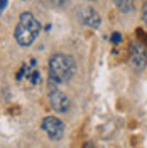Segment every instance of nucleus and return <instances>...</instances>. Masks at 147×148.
Instances as JSON below:
<instances>
[{
	"label": "nucleus",
	"mask_w": 147,
	"mask_h": 148,
	"mask_svg": "<svg viewBox=\"0 0 147 148\" xmlns=\"http://www.w3.org/2000/svg\"><path fill=\"white\" fill-rule=\"evenodd\" d=\"M39 32H41V25L36 20V17L31 12H24L15 27V40L19 42V46H31L39 36Z\"/></svg>",
	"instance_id": "f257e3e1"
},
{
	"label": "nucleus",
	"mask_w": 147,
	"mask_h": 148,
	"mask_svg": "<svg viewBox=\"0 0 147 148\" xmlns=\"http://www.w3.org/2000/svg\"><path fill=\"white\" fill-rule=\"evenodd\" d=\"M74 74V61L73 57L64 54H54L49 59V77L56 83H66Z\"/></svg>",
	"instance_id": "f03ea898"
},
{
	"label": "nucleus",
	"mask_w": 147,
	"mask_h": 148,
	"mask_svg": "<svg viewBox=\"0 0 147 148\" xmlns=\"http://www.w3.org/2000/svg\"><path fill=\"white\" fill-rule=\"evenodd\" d=\"M42 130L47 133V136L56 141V140H61L64 135V125L63 121L56 116H47L42 120Z\"/></svg>",
	"instance_id": "7ed1b4c3"
},
{
	"label": "nucleus",
	"mask_w": 147,
	"mask_h": 148,
	"mask_svg": "<svg viewBox=\"0 0 147 148\" xmlns=\"http://www.w3.org/2000/svg\"><path fill=\"white\" fill-rule=\"evenodd\" d=\"M130 52H132V64L135 66V67H139V69H142L147 61L146 44L139 42V40H134L132 46H130Z\"/></svg>",
	"instance_id": "20e7f679"
},
{
	"label": "nucleus",
	"mask_w": 147,
	"mask_h": 148,
	"mask_svg": "<svg viewBox=\"0 0 147 148\" xmlns=\"http://www.w3.org/2000/svg\"><path fill=\"white\" fill-rule=\"evenodd\" d=\"M49 103H51L53 110L59 111V113H66V111L69 110V99H68V96L63 94V92H59L58 89L51 91V94H49Z\"/></svg>",
	"instance_id": "39448f33"
},
{
	"label": "nucleus",
	"mask_w": 147,
	"mask_h": 148,
	"mask_svg": "<svg viewBox=\"0 0 147 148\" xmlns=\"http://www.w3.org/2000/svg\"><path fill=\"white\" fill-rule=\"evenodd\" d=\"M80 20H81V24H85L86 27H92V29H96L101 22L98 12L93 10L92 7H86V9L80 10Z\"/></svg>",
	"instance_id": "423d86ee"
},
{
	"label": "nucleus",
	"mask_w": 147,
	"mask_h": 148,
	"mask_svg": "<svg viewBox=\"0 0 147 148\" xmlns=\"http://www.w3.org/2000/svg\"><path fill=\"white\" fill-rule=\"evenodd\" d=\"M113 3L117 5V9L120 12H125V14L134 9V2L132 0H113Z\"/></svg>",
	"instance_id": "0eeeda50"
},
{
	"label": "nucleus",
	"mask_w": 147,
	"mask_h": 148,
	"mask_svg": "<svg viewBox=\"0 0 147 148\" xmlns=\"http://www.w3.org/2000/svg\"><path fill=\"white\" fill-rule=\"evenodd\" d=\"M27 79H29L32 84H39V81H41V74H39V71L32 69V71H31V74L27 76Z\"/></svg>",
	"instance_id": "6e6552de"
},
{
	"label": "nucleus",
	"mask_w": 147,
	"mask_h": 148,
	"mask_svg": "<svg viewBox=\"0 0 147 148\" xmlns=\"http://www.w3.org/2000/svg\"><path fill=\"white\" fill-rule=\"evenodd\" d=\"M120 40H122V36H120V32H113V36H112V42H113V44H119Z\"/></svg>",
	"instance_id": "1a4fd4ad"
},
{
	"label": "nucleus",
	"mask_w": 147,
	"mask_h": 148,
	"mask_svg": "<svg viewBox=\"0 0 147 148\" xmlns=\"http://www.w3.org/2000/svg\"><path fill=\"white\" fill-rule=\"evenodd\" d=\"M142 20L146 22V25H147V3L144 5V9H142Z\"/></svg>",
	"instance_id": "9d476101"
},
{
	"label": "nucleus",
	"mask_w": 147,
	"mask_h": 148,
	"mask_svg": "<svg viewBox=\"0 0 147 148\" xmlns=\"http://www.w3.org/2000/svg\"><path fill=\"white\" fill-rule=\"evenodd\" d=\"M7 7V0H0V14L3 12V9Z\"/></svg>",
	"instance_id": "9b49d317"
},
{
	"label": "nucleus",
	"mask_w": 147,
	"mask_h": 148,
	"mask_svg": "<svg viewBox=\"0 0 147 148\" xmlns=\"http://www.w3.org/2000/svg\"><path fill=\"white\" fill-rule=\"evenodd\" d=\"M53 2H54L56 5H63V3H64L66 0H53Z\"/></svg>",
	"instance_id": "f8f14e48"
},
{
	"label": "nucleus",
	"mask_w": 147,
	"mask_h": 148,
	"mask_svg": "<svg viewBox=\"0 0 147 148\" xmlns=\"http://www.w3.org/2000/svg\"><path fill=\"white\" fill-rule=\"evenodd\" d=\"M85 148H93V145H92V143H86V147H85Z\"/></svg>",
	"instance_id": "ddd939ff"
}]
</instances>
